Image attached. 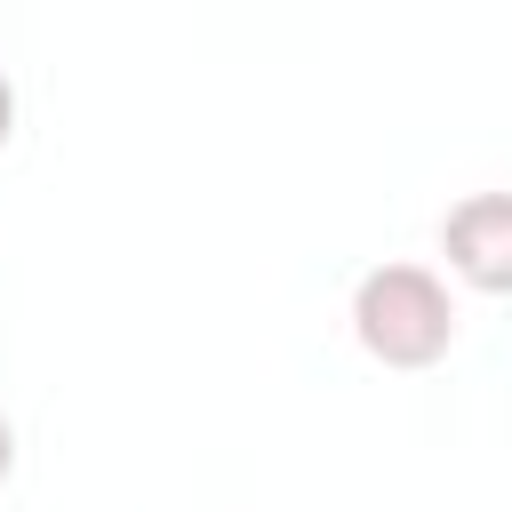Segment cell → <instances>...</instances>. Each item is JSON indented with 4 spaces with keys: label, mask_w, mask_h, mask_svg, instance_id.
<instances>
[{
    "label": "cell",
    "mask_w": 512,
    "mask_h": 512,
    "mask_svg": "<svg viewBox=\"0 0 512 512\" xmlns=\"http://www.w3.org/2000/svg\"><path fill=\"white\" fill-rule=\"evenodd\" d=\"M352 336L376 368H432L456 344V296L432 264H376L352 288Z\"/></svg>",
    "instance_id": "cell-1"
},
{
    "label": "cell",
    "mask_w": 512,
    "mask_h": 512,
    "mask_svg": "<svg viewBox=\"0 0 512 512\" xmlns=\"http://www.w3.org/2000/svg\"><path fill=\"white\" fill-rule=\"evenodd\" d=\"M440 256H448V272L464 288L504 296L512 288V200L504 192H464L440 216Z\"/></svg>",
    "instance_id": "cell-2"
},
{
    "label": "cell",
    "mask_w": 512,
    "mask_h": 512,
    "mask_svg": "<svg viewBox=\"0 0 512 512\" xmlns=\"http://www.w3.org/2000/svg\"><path fill=\"white\" fill-rule=\"evenodd\" d=\"M8 136H16V80L0 72V152H8Z\"/></svg>",
    "instance_id": "cell-3"
},
{
    "label": "cell",
    "mask_w": 512,
    "mask_h": 512,
    "mask_svg": "<svg viewBox=\"0 0 512 512\" xmlns=\"http://www.w3.org/2000/svg\"><path fill=\"white\" fill-rule=\"evenodd\" d=\"M8 472H16V424L0 416V488H8Z\"/></svg>",
    "instance_id": "cell-4"
}]
</instances>
